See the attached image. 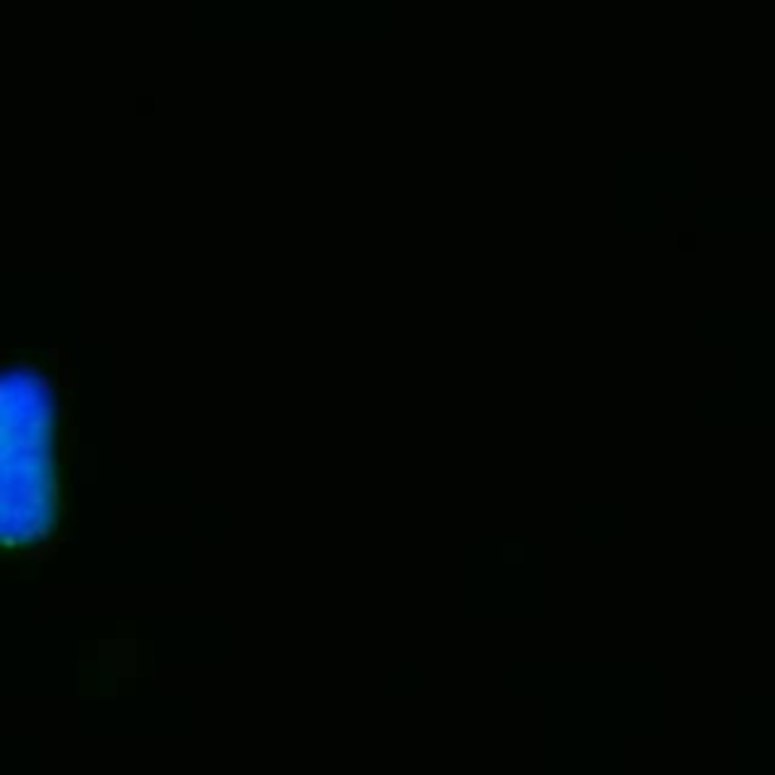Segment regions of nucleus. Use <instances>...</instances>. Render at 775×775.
Wrapping results in <instances>:
<instances>
[{
	"label": "nucleus",
	"mask_w": 775,
	"mask_h": 775,
	"mask_svg": "<svg viewBox=\"0 0 775 775\" xmlns=\"http://www.w3.org/2000/svg\"><path fill=\"white\" fill-rule=\"evenodd\" d=\"M58 388L31 361L0 367V551L34 555L58 530Z\"/></svg>",
	"instance_id": "obj_1"
}]
</instances>
